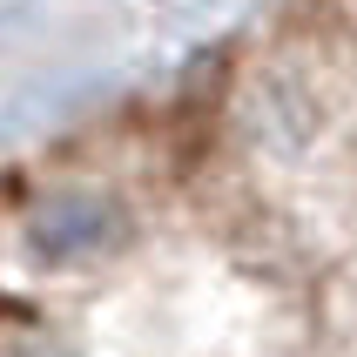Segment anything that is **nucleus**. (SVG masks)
<instances>
[{"mask_svg": "<svg viewBox=\"0 0 357 357\" xmlns=\"http://www.w3.org/2000/svg\"><path fill=\"white\" fill-rule=\"evenodd\" d=\"M115 236H121V209L108 196H54L27 222V243L47 263H81V257H95V250H108Z\"/></svg>", "mask_w": 357, "mask_h": 357, "instance_id": "obj_1", "label": "nucleus"}]
</instances>
